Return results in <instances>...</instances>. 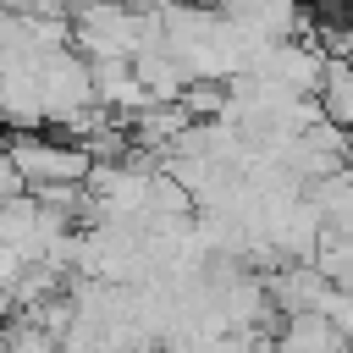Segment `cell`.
Here are the masks:
<instances>
[{
  "label": "cell",
  "instance_id": "1",
  "mask_svg": "<svg viewBox=\"0 0 353 353\" xmlns=\"http://www.w3.org/2000/svg\"><path fill=\"white\" fill-rule=\"evenodd\" d=\"M11 160L28 171V182L33 188H44V182H88V171H94V154L77 143V138H50V132H28V127H17V138H11Z\"/></svg>",
  "mask_w": 353,
  "mask_h": 353
},
{
  "label": "cell",
  "instance_id": "2",
  "mask_svg": "<svg viewBox=\"0 0 353 353\" xmlns=\"http://www.w3.org/2000/svg\"><path fill=\"white\" fill-rule=\"evenodd\" d=\"M325 66H331V50H320L314 39H276L265 55H259V77H270V83H281V88H292V94H314L320 88V77H325Z\"/></svg>",
  "mask_w": 353,
  "mask_h": 353
},
{
  "label": "cell",
  "instance_id": "3",
  "mask_svg": "<svg viewBox=\"0 0 353 353\" xmlns=\"http://www.w3.org/2000/svg\"><path fill=\"white\" fill-rule=\"evenodd\" d=\"M281 353H353V336L325 314V309H303V314H281L276 331Z\"/></svg>",
  "mask_w": 353,
  "mask_h": 353
},
{
  "label": "cell",
  "instance_id": "4",
  "mask_svg": "<svg viewBox=\"0 0 353 353\" xmlns=\"http://www.w3.org/2000/svg\"><path fill=\"white\" fill-rule=\"evenodd\" d=\"M314 99H320V116H325V121H336V127L353 132V61H347V55H331Z\"/></svg>",
  "mask_w": 353,
  "mask_h": 353
},
{
  "label": "cell",
  "instance_id": "5",
  "mask_svg": "<svg viewBox=\"0 0 353 353\" xmlns=\"http://www.w3.org/2000/svg\"><path fill=\"white\" fill-rule=\"evenodd\" d=\"M6 353H66V336L50 331V325L33 320V314H17V320H11V336H6Z\"/></svg>",
  "mask_w": 353,
  "mask_h": 353
},
{
  "label": "cell",
  "instance_id": "6",
  "mask_svg": "<svg viewBox=\"0 0 353 353\" xmlns=\"http://www.w3.org/2000/svg\"><path fill=\"white\" fill-rule=\"evenodd\" d=\"M325 314H331V320H336V325L353 336V281H347V287H331V298H325Z\"/></svg>",
  "mask_w": 353,
  "mask_h": 353
}]
</instances>
